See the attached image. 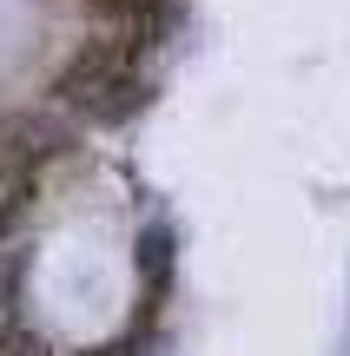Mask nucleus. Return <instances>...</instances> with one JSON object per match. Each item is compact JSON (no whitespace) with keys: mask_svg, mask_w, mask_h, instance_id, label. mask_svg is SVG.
Wrapping results in <instances>:
<instances>
[{"mask_svg":"<svg viewBox=\"0 0 350 356\" xmlns=\"http://www.w3.org/2000/svg\"><path fill=\"white\" fill-rule=\"evenodd\" d=\"M139 53H145V40L106 33L100 26V40H86V47L53 73V99H60L66 113H79V119L132 113V106H139Z\"/></svg>","mask_w":350,"mask_h":356,"instance_id":"obj_1","label":"nucleus"},{"mask_svg":"<svg viewBox=\"0 0 350 356\" xmlns=\"http://www.w3.org/2000/svg\"><path fill=\"white\" fill-rule=\"evenodd\" d=\"M66 152V126L47 113H0V178L13 185H33L40 165Z\"/></svg>","mask_w":350,"mask_h":356,"instance_id":"obj_2","label":"nucleus"},{"mask_svg":"<svg viewBox=\"0 0 350 356\" xmlns=\"http://www.w3.org/2000/svg\"><path fill=\"white\" fill-rule=\"evenodd\" d=\"M86 13L106 26V33L152 40V33H159V13H166V0H86Z\"/></svg>","mask_w":350,"mask_h":356,"instance_id":"obj_3","label":"nucleus"},{"mask_svg":"<svg viewBox=\"0 0 350 356\" xmlns=\"http://www.w3.org/2000/svg\"><path fill=\"white\" fill-rule=\"evenodd\" d=\"M166 264H172V231H145L139 244V277H145V304H159V291H166Z\"/></svg>","mask_w":350,"mask_h":356,"instance_id":"obj_4","label":"nucleus"},{"mask_svg":"<svg viewBox=\"0 0 350 356\" xmlns=\"http://www.w3.org/2000/svg\"><path fill=\"white\" fill-rule=\"evenodd\" d=\"M0 356H47V343H40L33 330H20V323H7V330H0Z\"/></svg>","mask_w":350,"mask_h":356,"instance_id":"obj_5","label":"nucleus"},{"mask_svg":"<svg viewBox=\"0 0 350 356\" xmlns=\"http://www.w3.org/2000/svg\"><path fill=\"white\" fill-rule=\"evenodd\" d=\"M20 204H26V185H13V178H0V238L13 231V218H20Z\"/></svg>","mask_w":350,"mask_h":356,"instance_id":"obj_6","label":"nucleus"}]
</instances>
